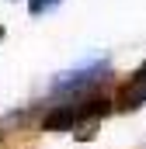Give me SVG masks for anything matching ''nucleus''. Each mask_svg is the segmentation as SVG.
I'll return each instance as SVG.
<instances>
[{"instance_id":"f257e3e1","label":"nucleus","mask_w":146,"mask_h":149,"mask_svg":"<svg viewBox=\"0 0 146 149\" xmlns=\"http://www.w3.org/2000/svg\"><path fill=\"white\" fill-rule=\"evenodd\" d=\"M105 114H108V101H101L94 94H84V97H70L66 104H56L45 114L42 128L45 132H73L77 139H91Z\"/></svg>"},{"instance_id":"f03ea898","label":"nucleus","mask_w":146,"mask_h":149,"mask_svg":"<svg viewBox=\"0 0 146 149\" xmlns=\"http://www.w3.org/2000/svg\"><path fill=\"white\" fill-rule=\"evenodd\" d=\"M108 76V59H98V63H87V66H77L66 70L52 80V94H66V97H84L91 94L101 80Z\"/></svg>"},{"instance_id":"7ed1b4c3","label":"nucleus","mask_w":146,"mask_h":149,"mask_svg":"<svg viewBox=\"0 0 146 149\" xmlns=\"http://www.w3.org/2000/svg\"><path fill=\"white\" fill-rule=\"evenodd\" d=\"M118 104H122V108H143V104H146V63L132 73V80L122 83V90H118Z\"/></svg>"},{"instance_id":"20e7f679","label":"nucleus","mask_w":146,"mask_h":149,"mask_svg":"<svg viewBox=\"0 0 146 149\" xmlns=\"http://www.w3.org/2000/svg\"><path fill=\"white\" fill-rule=\"evenodd\" d=\"M59 3H63V0H28V10L38 17V14H49V10H56Z\"/></svg>"},{"instance_id":"39448f33","label":"nucleus","mask_w":146,"mask_h":149,"mask_svg":"<svg viewBox=\"0 0 146 149\" xmlns=\"http://www.w3.org/2000/svg\"><path fill=\"white\" fill-rule=\"evenodd\" d=\"M0 35H4V28H0Z\"/></svg>"}]
</instances>
